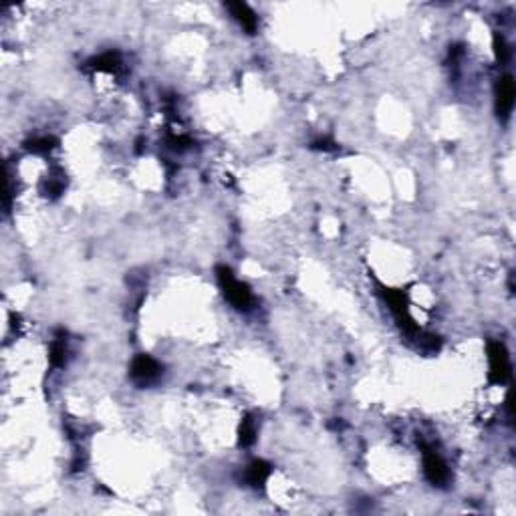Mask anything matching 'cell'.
<instances>
[{
	"mask_svg": "<svg viewBox=\"0 0 516 516\" xmlns=\"http://www.w3.org/2000/svg\"><path fill=\"white\" fill-rule=\"evenodd\" d=\"M488 359L492 381L494 383H504L510 377V359H508V353H506L503 343H490Z\"/></svg>",
	"mask_w": 516,
	"mask_h": 516,
	"instance_id": "obj_1",
	"label": "cell"
},
{
	"mask_svg": "<svg viewBox=\"0 0 516 516\" xmlns=\"http://www.w3.org/2000/svg\"><path fill=\"white\" fill-rule=\"evenodd\" d=\"M515 107V81L510 75H506L498 83V91H496V109L498 115L508 117Z\"/></svg>",
	"mask_w": 516,
	"mask_h": 516,
	"instance_id": "obj_2",
	"label": "cell"
},
{
	"mask_svg": "<svg viewBox=\"0 0 516 516\" xmlns=\"http://www.w3.org/2000/svg\"><path fill=\"white\" fill-rule=\"evenodd\" d=\"M131 376L140 383H152L160 376V365L148 355H140L131 365Z\"/></svg>",
	"mask_w": 516,
	"mask_h": 516,
	"instance_id": "obj_3",
	"label": "cell"
},
{
	"mask_svg": "<svg viewBox=\"0 0 516 516\" xmlns=\"http://www.w3.org/2000/svg\"><path fill=\"white\" fill-rule=\"evenodd\" d=\"M228 8H230L232 16H234L238 23L242 25V28H246L248 32H252V30L256 28V16H254V13H252L246 4H242V2H234V4H228Z\"/></svg>",
	"mask_w": 516,
	"mask_h": 516,
	"instance_id": "obj_4",
	"label": "cell"
}]
</instances>
